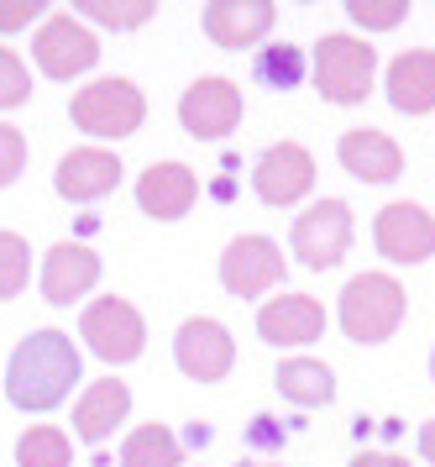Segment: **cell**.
Returning a JSON list of instances; mask_svg holds the SVG:
<instances>
[{"label": "cell", "instance_id": "7", "mask_svg": "<svg viewBox=\"0 0 435 467\" xmlns=\"http://www.w3.org/2000/svg\"><path fill=\"white\" fill-rule=\"evenodd\" d=\"M347 247H352V211H347V200H320V205H310L294 221V253L315 274L336 268L347 257Z\"/></svg>", "mask_w": 435, "mask_h": 467}, {"label": "cell", "instance_id": "29", "mask_svg": "<svg viewBox=\"0 0 435 467\" xmlns=\"http://www.w3.org/2000/svg\"><path fill=\"white\" fill-rule=\"evenodd\" d=\"M21 169H26V137H21L16 127H5V121H0V190H5V184H16Z\"/></svg>", "mask_w": 435, "mask_h": 467}, {"label": "cell", "instance_id": "30", "mask_svg": "<svg viewBox=\"0 0 435 467\" xmlns=\"http://www.w3.org/2000/svg\"><path fill=\"white\" fill-rule=\"evenodd\" d=\"M42 16V0H0V32H21Z\"/></svg>", "mask_w": 435, "mask_h": 467}, {"label": "cell", "instance_id": "18", "mask_svg": "<svg viewBox=\"0 0 435 467\" xmlns=\"http://www.w3.org/2000/svg\"><path fill=\"white\" fill-rule=\"evenodd\" d=\"M126 410H131V389H126L121 379H95L79 394V404H74V436L89 441V446L105 441V436L126 420Z\"/></svg>", "mask_w": 435, "mask_h": 467}, {"label": "cell", "instance_id": "12", "mask_svg": "<svg viewBox=\"0 0 435 467\" xmlns=\"http://www.w3.org/2000/svg\"><path fill=\"white\" fill-rule=\"evenodd\" d=\"M373 236H378V253L388 263H425L435 253V221H430V211H419L415 200L383 205Z\"/></svg>", "mask_w": 435, "mask_h": 467}, {"label": "cell", "instance_id": "10", "mask_svg": "<svg viewBox=\"0 0 435 467\" xmlns=\"http://www.w3.org/2000/svg\"><path fill=\"white\" fill-rule=\"evenodd\" d=\"M278 278H284V253H278L273 236H236L226 253H221V284L236 299L263 295Z\"/></svg>", "mask_w": 435, "mask_h": 467}, {"label": "cell", "instance_id": "34", "mask_svg": "<svg viewBox=\"0 0 435 467\" xmlns=\"http://www.w3.org/2000/svg\"><path fill=\"white\" fill-rule=\"evenodd\" d=\"M430 379H435V352H430Z\"/></svg>", "mask_w": 435, "mask_h": 467}, {"label": "cell", "instance_id": "33", "mask_svg": "<svg viewBox=\"0 0 435 467\" xmlns=\"http://www.w3.org/2000/svg\"><path fill=\"white\" fill-rule=\"evenodd\" d=\"M236 467H268V462H236Z\"/></svg>", "mask_w": 435, "mask_h": 467}, {"label": "cell", "instance_id": "22", "mask_svg": "<svg viewBox=\"0 0 435 467\" xmlns=\"http://www.w3.org/2000/svg\"><path fill=\"white\" fill-rule=\"evenodd\" d=\"M121 467H179V436L168 425H137L121 446Z\"/></svg>", "mask_w": 435, "mask_h": 467}, {"label": "cell", "instance_id": "9", "mask_svg": "<svg viewBox=\"0 0 435 467\" xmlns=\"http://www.w3.org/2000/svg\"><path fill=\"white\" fill-rule=\"evenodd\" d=\"M242 89L231 85V79H194L184 89V100H179V121H184L189 137H200V142H215V137H226V131L242 127Z\"/></svg>", "mask_w": 435, "mask_h": 467}, {"label": "cell", "instance_id": "19", "mask_svg": "<svg viewBox=\"0 0 435 467\" xmlns=\"http://www.w3.org/2000/svg\"><path fill=\"white\" fill-rule=\"evenodd\" d=\"M388 100L394 110L404 116H425L435 110V53L430 47H409V53H399L394 64H388Z\"/></svg>", "mask_w": 435, "mask_h": 467}, {"label": "cell", "instance_id": "31", "mask_svg": "<svg viewBox=\"0 0 435 467\" xmlns=\"http://www.w3.org/2000/svg\"><path fill=\"white\" fill-rule=\"evenodd\" d=\"M352 467H409L404 457H394V451H357Z\"/></svg>", "mask_w": 435, "mask_h": 467}, {"label": "cell", "instance_id": "1", "mask_svg": "<svg viewBox=\"0 0 435 467\" xmlns=\"http://www.w3.org/2000/svg\"><path fill=\"white\" fill-rule=\"evenodd\" d=\"M79 379V347L63 331H32V337L16 347L11 358V373H5V394L16 410H53V404L68 400V389Z\"/></svg>", "mask_w": 435, "mask_h": 467}, {"label": "cell", "instance_id": "23", "mask_svg": "<svg viewBox=\"0 0 435 467\" xmlns=\"http://www.w3.org/2000/svg\"><path fill=\"white\" fill-rule=\"evenodd\" d=\"M74 462V446L63 436L58 425H32L21 431L16 441V467H68Z\"/></svg>", "mask_w": 435, "mask_h": 467}, {"label": "cell", "instance_id": "13", "mask_svg": "<svg viewBox=\"0 0 435 467\" xmlns=\"http://www.w3.org/2000/svg\"><path fill=\"white\" fill-rule=\"evenodd\" d=\"M53 184L68 205H89V200H105V194L121 184V158L105 148H74L63 152L58 173H53Z\"/></svg>", "mask_w": 435, "mask_h": 467}, {"label": "cell", "instance_id": "17", "mask_svg": "<svg viewBox=\"0 0 435 467\" xmlns=\"http://www.w3.org/2000/svg\"><path fill=\"white\" fill-rule=\"evenodd\" d=\"M336 152H341V169L352 173V179H362V184H394L399 173H404V152L383 131H368V127L347 131L336 142Z\"/></svg>", "mask_w": 435, "mask_h": 467}, {"label": "cell", "instance_id": "14", "mask_svg": "<svg viewBox=\"0 0 435 467\" xmlns=\"http://www.w3.org/2000/svg\"><path fill=\"white\" fill-rule=\"evenodd\" d=\"M326 331V305L310 295H278L257 310V337L268 347H310Z\"/></svg>", "mask_w": 435, "mask_h": 467}, {"label": "cell", "instance_id": "15", "mask_svg": "<svg viewBox=\"0 0 435 467\" xmlns=\"http://www.w3.org/2000/svg\"><path fill=\"white\" fill-rule=\"evenodd\" d=\"M100 284V257L84 242H58L42 257V299L47 305H74Z\"/></svg>", "mask_w": 435, "mask_h": 467}, {"label": "cell", "instance_id": "28", "mask_svg": "<svg viewBox=\"0 0 435 467\" xmlns=\"http://www.w3.org/2000/svg\"><path fill=\"white\" fill-rule=\"evenodd\" d=\"M26 95H32V74H26V64H21L11 47H0V110L26 106Z\"/></svg>", "mask_w": 435, "mask_h": 467}, {"label": "cell", "instance_id": "16", "mask_svg": "<svg viewBox=\"0 0 435 467\" xmlns=\"http://www.w3.org/2000/svg\"><path fill=\"white\" fill-rule=\"evenodd\" d=\"M200 194V179L189 163H152V169L137 179V205H142L152 221H179V215L194 205Z\"/></svg>", "mask_w": 435, "mask_h": 467}, {"label": "cell", "instance_id": "27", "mask_svg": "<svg viewBox=\"0 0 435 467\" xmlns=\"http://www.w3.org/2000/svg\"><path fill=\"white\" fill-rule=\"evenodd\" d=\"M404 0H347V16L357 26H368V32H388V26L404 22Z\"/></svg>", "mask_w": 435, "mask_h": 467}, {"label": "cell", "instance_id": "4", "mask_svg": "<svg viewBox=\"0 0 435 467\" xmlns=\"http://www.w3.org/2000/svg\"><path fill=\"white\" fill-rule=\"evenodd\" d=\"M68 116L89 137H131L147 121V95L131 79H95L74 95Z\"/></svg>", "mask_w": 435, "mask_h": 467}, {"label": "cell", "instance_id": "5", "mask_svg": "<svg viewBox=\"0 0 435 467\" xmlns=\"http://www.w3.org/2000/svg\"><path fill=\"white\" fill-rule=\"evenodd\" d=\"M79 337L89 341V352L110 368H121V362H137L147 347V320L137 316V305H126V299H95L79 320Z\"/></svg>", "mask_w": 435, "mask_h": 467}, {"label": "cell", "instance_id": "2", "mask_svg": "<svg viewBox=\"0 0 435 467\" xmlns=\"http://www.w3.org/2000/svg\"><path fill=\"white\" fill-rule=\"evenodd\" d=\"M378 74V47L352 37V32H326L315 43V89L336 100V106H357L368 100Z\"/></svg>", "mask_w": 435, "mask_h": 467}, {"label": "cell", "instance_id": "26", "mask_svg": "<svg viewBox=\"0 0 435 467\" xmlns=\"http://www.w3.org/2000/svg\"><path fill=\"white\" fill-rule=\"evenodd\" d=\"M79 16L105 26H142L152 22V0H79Z\"/></svg>", "mask_w": 435, "mask_h": 467}, {"label": "cell", "instance_id": "21", "mask_svg": "<svg viewBox=\"0 0 435 467\" xmlns=\"http://www.w3.org/2000/svg\"><path fill=\"white\" fill-rule=\"evenodd\" d=\"M273 383H278V394H284L289 404H305V410H315V404H331V400H336V373L326 368V362H315V358H289V362H278Z\"/></svg>", "mask_w": 435, "mask_h": 467}, {"label": "cell", "instance_id": "8", "mask_svg": "<svg viewBox=\"0 0 435 467\" xmlns=\"http://www.w3.org/2000/svg\"><path fill=\"white\" fill-rule=\"evenodd\" d=\"M173 362H179V373L184 379H200V383H215L231 373V362H236V341L221 320L210 316H194L179 326V337H173Z\"/></svg>", "mask_w": 435, "mask_h": 467}, {"label": "cell", "instance_id": "6", "mask_svg": "<svg viewBox=\"0 0 435 467\" xmlns=\"http://www.w3.org/2000/svg\"><path fill=\"white\" fill-rule=\"evenodd\" d=\"M32 58H37V68L47 74V79H74V74H84V68H95L100 37H95L74 11H58V16H47V22L37 26Z\"/></svg>", "mask_w": 435, "mask_h": 467}, {"label": "cell", "instance_id": "24", "mask_svg": "<svg viewBox=\"0 0 435 467\" xmlns=\"http://www.w3.org/2000/svg\"><path fill=\"white\" fill-rule=\"evenodd\" d=\"M26 278H32V247L16 232H0V299L21 295Z\"/></svg>", "mask_w": 435, "mask_h": 467}, {"label": "cell", "instance_id": "3", "mask_svg": "<svg viewBox=\"0 0 435 467\" xmlns=\"http://www.w3.org/2000/svg\"><path fill=\"white\" fill-rule=\"evenodd\" d=\"M404 320V284L388 274H357L341 289V331L362 347L388 341Z\"/></svg>", "mask_w": 435, "mask_h": 467}, {"label": "cell", "instance_id": "20", "mask_svg": "<svg viewBox=\"0 0 435 467\" xmlns=\"http://www.w3.org/2000/svg\"><path fill=\"white\" fill-rule=\"evenodd\" d=\"M273 16L278 11L268 0H215V5H205V32L215 47H247L273 26Z\"/></svg>", "mask_w": 435, "mask_h": 467}, {"label": "cell", "instance_id": "11", "mask_svg": "<svg viewBox=\"0 0 435 467\" xmlns=\"http://www.w3.org/2000/svg\"><path fill=\"white\" fill-rule=\"evenodd\" d=\"M252 190L263 205H294V200H305L315 190V158L299 142H278L257 158V169H252Z\"/></svg>", "mask_w": 435, "mask_h": 467}, {"label": "cell", "instance_id": "32", "mask_svg": "<svg viewBox=\"0 0 435 467\" xmlns=\"http://www.w3.org/2000/svg\"><path fill=\"white\" fill-rule=\"evenodd\" d=\"M419 451H425V462H435V420H425V431H419Z\"/></svg>", "mask_w": 435, "mask_h": 467}, {"label": "cell", "instance_id": "25", "mask_svg": "<svg viewBox=\"0 0 435 467\" xmlns=\"http://www.w3.org/2000/svg\"><path fill=\"white\" fill-rule=\"evenodd\" d=\"M299 74H305V53L294 43H273L263 58H257V79L273 89H294L299 85Z\"/></svg>", "mask_w": 435, "mask_h": 467}]
</instances>
